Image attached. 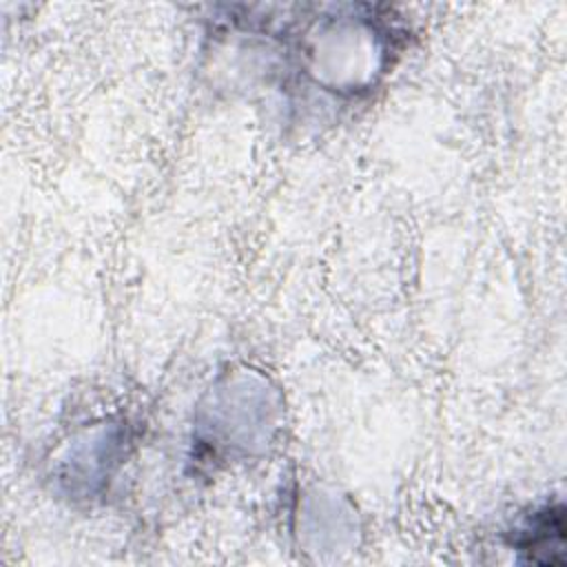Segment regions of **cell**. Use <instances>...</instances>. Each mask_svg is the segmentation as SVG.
<instances>
[{"label":"cell","mask_w":567,"mask_h":567,"mask_svg":"<svg viewBox=\"0 0 567 567\" xmlns=\"http://www.w3.org/2000/svg\"><path fill=\"white\" fill-rule=\"evenodd\" d=\"M563 507H547L534 516L527 525L518 547L527 554V560L543 565H563Z\"/></svg>","instance_id":"cell-1"}]
</instances>
